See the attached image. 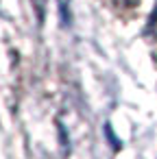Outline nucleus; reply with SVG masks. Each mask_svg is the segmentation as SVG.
<instances>
[{"mask_svg": "<svg viewBox=\"0 0 157 159\" xmlns=\"http://www.w3.org/2000/svg\"><path fill=\"white\" fill-rule=\"evenodd\" d=\"M105 131H107V137H109V139H111V144H113V148H120V146H122V142H120V139H116V137H113V131H111V126H109V124H107V126H105Z\"/></svg>", "mask_w": 157, "mask_h": 159, "instance_id": "7ed1b4c3", "label": "nucleus"}, {"mask_svg": "<svg viewBox=\"0 0 157 159\" xmlns=\"http://www.w3.org/2000/svg\"><path fill=\"white\" fill-rule=\"evenodd\" d=\"M31 5H33V9L37 13V20L42 24L44 22V16H46V0H31Z\"/></svg>", "mask_w": 157, "mask_h": 159, "instance_id": "f03ea898", "label": "nucleus"}, {"mask_svg": "<svg viewBox=\"0 0 157 159\" xmlns=\"http://www.w3.org/2000/svg\"><path fill=\"white\" fill-rule=\"evenodd\" d=\"M57 9H59L61 26H70V22H72V0H57Z\"/></svg>", "mask_w": 157, "mask_h": 159, "instance_id": "f257e3e1", "label": "nucleus"}, {"mask_svg": "<svg viewBox=\"0 0 157 159\" xmlns=\"http://www.w3.org/2000/svg\"><path fill=\"white\" fill-rule=\"evenodd\" d=\"M116 5H120V7H135L140 0H113Z\"/></svg>", "mask_w": 157, "mask_h": 159, "instance_id": "20e7f679", "label": "nucleus"}]
</instances>
